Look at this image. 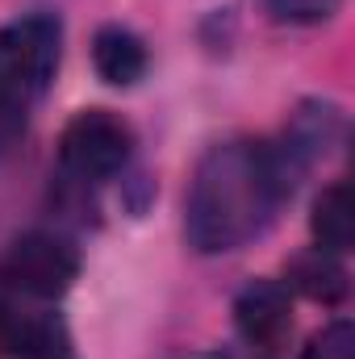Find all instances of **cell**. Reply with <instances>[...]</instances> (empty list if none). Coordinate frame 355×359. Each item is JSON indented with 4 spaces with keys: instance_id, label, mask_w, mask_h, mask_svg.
<instances>
[{
    "instance_id": "obj_1",
    "label": "cell",
    "mask_w": 355,
    "mask_h": 359,
    "mask_svg": "<svg viewBox=\"0 0 355 359\" xmlns=\"http://www.w3.org/2000/svg\"><path fill=\"white\" fill-rule=\"evenodd\" d=\"M293 192L284 151L264 142H222L209 147L188 184L184 230L192 251L222 255L255 238L272 222L276 205Z\"/></svg>"
},
{
    "instance_id": "obj_2",
    "label": "cell",
    "mask_w": 355,
    "mask_h": 359,
    "mask_svg": "<svg viewBox=\"0 0 355 359\" xmlns=\"http://www.w3.org/2000/svg\"><path fill=\"white\" fill-rule=\"evenodd\" d=\"M63 59V25L51 13H29L0 25V92L34 100L51 88Z\"/></svg>"
},
{
    "instance_id": "obj_3",
    "label": "cell",
    "mask_w": 355,
    "mask_h": 359,
    "mask_svg": "<svg viewBox=\"0 0 355 359\" xmlns=\"http://www.w3.org/2000/svg\"><path fill=\"white\" fill-rule=\"evenodd\" d=\"M130 126L109 113V109H84L63 126L59 138V159L72 176L80 180H105L126 168L130 159Z\"/></svg>"
},
{
    "instance_id": "obj_4",
    "label": "cell",
    "mask_w": 355,
    "mask_h": 359,
    "mask_svg": "<svg viewBox=\"0 0 355 359\" xmlns=\"http://www.w3.org/2000/svg\"><path fill=\"white\" fill-rule=\"evenodd\" d=\"M0 271L17 292L38 297V301H55L76 284L80 255H76L72 243H63L55 234H25V238H17L8 247Z\"/></svg>"
},
{
    "instance_id": "obj_5",
    "label": "cell",
    "mask_w": 355,
    "mask_h": 359,
    "mask_svg": "<svg viewBox=\"0 0 355 359\" xmlns=\"http://www.w3.org/2000/svg\"><path fill=\"white\" fill-rule=\"evenodd\" d=\"M234 326L255 347H280L293 330V301L288 284L280 280H255L234 301Z\"/></svg>"
},
{
    "instance_id": "obj_6",
    "label": "cell",
    "mask_w": 355,
    "mask_h": 359,
    "mask_svg": "<svg viewBox=\"0 0 355 359\" xmlns=\"http://www.w3.org/2000/svg\"><path fill=\"white\" fill-rule=\"evenodd\" d=\"M0 347L13 359H76L72 334L51 313H17L0 305Z\"/></svg>"
},
{
    "instance_id": "obj_7",
    "label": "cell",
    "mask_w": 355,
    "mask_h": 359,
    "mask_svg": "<svg viewBox=\"0 0 355 359\" xmlns=\"http://www.w3.org/2000/svg\"><path fill=\"white\" fill-rule=\"evenodd\" d=\"M92 67L105 84L130 88L147 76V46L126 25H100L92 38Z\"/></svg>"
},
{
    "instance_id": "obj_8",
    "label": "cell",
    "mask_w": 355,
    "mask_h": 359,
    "mask_svg": "<svg viewBox=\"0 0 355 359\" xmlns=\"http://www.w3.org/2000/svg\"><path fill=\"white\" fill-rule=\"evenodd\" d=\"M339 130H343V113L335 104H318V100L314 104H301L297 117H293V126H288V142L280 151H284V159L293 168H305V163L322 159L335 147Z\"/></svg>"
},
{
    "instance_id": "obj_9",
    "label": "cell",
    "mask_w": 355,
    "mask_h": 359,
    "mask_svg": "<svg viewBox=\"0 0 355 359\" xmlns=\"http://www.w3.org/2000/svg\"><path fill=\"white\" fill-rule=\"evenodd\" d=\"M309 230H314V243L330 255H343L355 238V201L347 184H330L322 188V196L314 201V213H309Z\"/></svg>"
},
{
    "instance_id": "obj_10",
    "label": "cell",
    "mask_w": 355,
    "mask_h": 359,
    "mask_svg": "<svg viewBox=\"0 0 355 359\" xmlns=\"http://www.w3.org/2000/svg\"><path fill=\"white\" fill-rule=\"evenodd\" d=\"M288 288H297L301 297H309L318 305H339L347 297V271L330 251L314 247L288 264Z\"/></svg>"
},
{
    "instance_id": "obj_11",
    "label": "cell",
    "mask_w": 355,
    "mask_h": 359,
    "mask_svg": "<svg viewBox=\"0 0 355 359\" xmlns=\"http://www.w3.org/2000/svg\"><path fill=\"white\" fill-rule=\"evenodd\" d=\"M264 13L280 25H318L339 13L343 0H260Z\"/></svg>"
},
{
    "instance_id": "obj_12",
    "label": "cell",
    "mask_w": 355,
    "mask_h": 359,
    "mask_svg": "<svg viewBox=\"0 0 355 359\" xmlns=\"http://www.w3.org/2000/svg\"><path fill=\"white\" fill-rule=\"evenodd\" d=\"M301 359H355V326L351 322H330L322 326L309 343Z\"/></svg>"
},
{
    "instance_id": "obj_13",
    "label": "cell",
    "mask_w": 355,
    "mask_h": 359,
    "mask_svg": "<svg viewBox=\"0 0 355 359\" xmlns=\"http://www.w3.org/2000/svg\"><path fill=\"white\" fill-rule=\"evenodd\" d=\"M21 130H25V104L0 92V155L21 138Z\"/></svg>"
}]
</instances>
